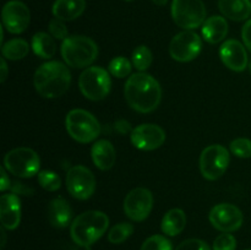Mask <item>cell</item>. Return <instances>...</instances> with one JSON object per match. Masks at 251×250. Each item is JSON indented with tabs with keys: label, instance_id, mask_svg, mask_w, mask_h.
I'll return each instance as SVG.
<instances>
[{
	"label": "cell",
	"instance_id": "cell-12",
	"mask_svg": "<svg viewBox=\"0 0 251 250\" xmlns=\"http://www.w3.org/2000/svg\"><path fill=\"white\" fill-rule=\"evenodd\" d=\"M210 222L213 227L222 233H232L239 229L244 221V216L233 203H218L210 211Z\"/></svg>",
	"mask_w": 251,
	"mask_h": 250
},
{
	"label": "cell",
	"instance_id": "cell-21",
	"mask_svg": "<svg viewBox=\"0 0 251 250\" xmlns=\"http://www.w3.org/2000/svg\"><path fill=\"white\" fill-rule=\"evenodd\" d=\"M86 9V0H55L51 7L54 17L63 21H73L80 17Z\"/></svg>",
	"mask_w": 251,
	"mask_h": 250
},
{
	"label": "cell",
	"instance_id": "cell-41",
	"mask_svg": "<svg viewBox=\"0 0 251 250\" xmlns=\"http://www.w3.org/2000/svg\"><path fill=\"white\" fill-rule=\"evenodd\" d=\"M152 1L156 5H158V6H164L168 2V0H152Z\"/></svg>",
	"mask_w": 251,
	"mask_h": 250
},
{
	"label": "cell",
	"instance_id": "cell-5",
	"mask_svg": "<svg viewBox=\"0 0 251 250\" xmlns=\"http://www.w3.org/2000/svg\"><path fill=\"white\" fill-rule=\"evenodd\" d=\"M68 134L81 144L92 142L100 136V125L92 113L85 109H73L65 118Z\"/></svg>",
	"mask_w": 251,
	"mask_h": 250
},
{
	"label": "cell",
	"instance_id": "cell-33",
	"mask_svg": "<svg viewBox=\"0 0 251 250\" xmlns=\"http://www.w3.org/2000/svg\"><path fill=\"white\" fill-rule=\"evenodd\" d=\"M237 239L230 233H222L213 242L212 250H235Z\"/></svg>",
	"mask_w": 251,
	"mask_h": 250
},
{
	"label": "cell",
	"instance_id": "cell-34",
	"mask_svg": "<svg viewBox=\"0 0 251 250\" xmlns=\"http://www.w3.org/2000/svg\"><path fill=\"white\" fill-rule=\"evenodd\" d=\"M176 250H211V248L203 240L198 239V238H190V239H186L180 243Z\"/></svg>",
	"mask_w": 251,
	"mask_h": 250
},
{
	"label": "cell",
	"instance_id": "cell-43",
	"mask_svg": "<svg viewBox=\"0 0 251 250\" xmlns=\"http://www.w3.org/2000/svg\"><path fill=\"white\" fill-rule=\"evenodd\" d=\"M125 1H132V0H125Z\"/></svg>",
	"mask_w": 251,
	"mask_h": 250
},
{
	"label": "cell",
	"instance_id": "cell-19",
	"mask_svg": "<svg viewBox=\"0 0 251 250\" xmlns=\"http://www.w3.org/2000/svg\"><path fill=\"white\" fill-rule=\"evenodd\" d=\"M91 157H92L93 163L98 169L108 171L114 166L115 159H117V152H115L114 146L110 141L98 140L92 145Z\"/></svg>",
	"mask_w": 251,
	"mask_h": 250
},
{
	"label": "cell",
	"instance_id": "cell-38",
	"mask_svg": "<svg viewBox=\"0 0 251 250\" xmlns=\"http://www.w3.org/2000/svg\"><path fill=\"white\" fill-rule=\"evenodd\" d=\"M115 130H117V131L122 135L127 134V132H130V134H131V131H132L131 126H130V123H127L126 120H123V119L118 120L117 124H115Z\"/></svg>",
	"mask_w": 251,
	"mask_h": 250
},
{
	"label": "cell",
	"instance_id": "cell-17",
	"mask_svg": "<svg viewBox=\"0 0 251 250\" xmlns=\"http://www.w3.org/2000/svg\"><path fill=\"white\" fill-rule=\"evenodd\" d=\"M0 222L5 229L14 230L21 222V202L16 194H4L0 198Z\"/></svg>",
	"mask_w": 251,
	"mask_h": 250
},
{
	"label": "cell",
	"instance_id": "cell-7",
	"mask_svg": "<svg viewBox=\"0 0 251 250\" xmlns=\"http://www.w3.org/2000/svg\"><path fill=\"white\" fill-rule=\"evenodd\" d=\"M110 76L105 69L100 66H90L78 77V88L85 98L90 100H104L110 92Z\"/></svg>",
	"mask_w": 251,
	"mask_h": 250
},
{
	"label": "cell",
	"instance_id": "cell-30",
	"mask_svg": "<svg viewBox=\"0 0 251 250\" xmlns=\"http://www.w3.org/2000/svg\"><path fill=\"white\" fill-rule=\"evenodd\" d=\"M140 250H173V245L164 235L154 234L142 243Z\"/></svg>",
	"mask_w": 251,
	"mask_h": 250
},
{
	"label": "cell",
	"instance_id": "cell-2",
	"mask_svg": "<svg viewBox=\"0 0 251 250\" xmlns=\"http://www.w3.org/2000/svg\"><path fill=\"white\" fill-rule=\"evenodd\" d=\"M71 74L68 65L60 61H48L39 66L33 76L37 92L44 98H58L69 90Z\"/></svg>",
	"mask_w": 251,
	"mask_h": 250
},
{
	"label": "cell",
	"instance_id": "cell-40",
	"mask_svg": "<svg viewBox=\"0 0 251 250\" xmlns=\"http://www.w3.org/2000/svg\"><path fill=\"white\" fill-rule=\"evenodd\" d=\"M0 234H1V249L5 247V242H6V235H5V228L1 227V229H0Z\"/></svg>",
	"mask_w": 251,
	"mask_h": 250
},
{
	"label": "cell",
	"instance_id": "cell-9",
	"mask_svg": "<svg viewBox=\"0 0 251 250\" xmlns=\"http://www.w3.org/2000/svg\"><path fill=\"white\" fill-rule=\"evenodd\" d=\"M229 152L222 145H210L200 156V172L207 180H217L229 166Z\"/></svg>",
	"mask_w": 251,
	"mask_h": 250
},
{
	"label": "cell",
	"instance_id": "cell-26",
	"mask_svg": "<svg viewBox=\"0 0 251 250\" xmlns=\"http://www.w3.org/2000/svg\"><path fill=\"white\" fill-rule=\"evenodd\" d=\"M152 60H153V55H152V51L149 47L146 46H139L134 49L131 55V61L132 65L142 71L147 70V69L151 66Z\"/></svg>",
	"mask_w": 251,
	"mask_h": 250
},
{
	"label": "cell",
	"instance_id": "cell-37",
	"mask_svg": "<svg viewBox=\"0 0 251 250\" xmlns=\"http://www.w3.org/2000/svg\"><path fill=\"white\" fill-rule=\"evenodd\" d=\"M7 173H9V172L5 169L4 166H2L1 168H0V175H1V180H0V190L1 191H6L7 189L11 188V180H10Z\"/></svg>",
	"mask_w": 251,
	"mask_h": 250
},
{
	"label": "cell",
	"instance_id": "cell-11",
	"mask_svg": "<svg viewBox=\"0 0 251 250\" xmlns=\"http://www.w3.org/2000/svg\"><path fill=\"white\" fill-rule=\"evenodd\" d=\"M66 188L73 198L87 200L96 191V178L85 166H74L66 173Z\"/></svg>",
	"mask_w": 251,
	"mask_h": 250
},
{
	"label": "cell",
	"instance_id": "cell-1",
	"mask_svg": "<svg viewBox=\"0 0 251 250\" xmlns=\"http://www.w3.org/2000/svg\"><path fill=\"white\" fill-rule=\"evenodd\" d=\"M125 100L127 104L139 113H152L158 108L162 100V88L153 76L136 73L125 82Z\"/></svg>",
	"mask_w": 251,
	"mask_h": 250
},
{
	"label": "cell",
	"instance_id": "cell-28",
	"mask_svg": "<svg viewBox=\"0 0 251 250\" xmlns=\"http://www.w3.org/2000/svg\"><path fill=\"white\" fill-rule=\"evenodd\" d=\"M38 183L44 190L56 191L61 186V179L55 172L53 171H41L38 174Z\"/></svg>",
	"mask_w": 251,
	"mask_h": 250
},
{
	"label": "cell",
	"instance_id": "cell-18",
	"mask_svg": "<svg viewBox=\"0 0 251 250\" xmlns=\"http://www.w3.org/2000/svg\"><path fill=\"white\" fill-rule=\"evenodd\" d=\"M48 220L54 228H66L73 223V210L64 198L53 199L48 206Z\"/></svg>",
	"mask_w": 251,
	"mask_h": 250
},
{
	"label": "cell",
	"instance_id": "cell-39",
	"mask_svg": "<svg viewBox=\"0 0 251 250\" xmlns=\"http://www.w3.org/2000/svg\"><path fill=\"white\" fill-rule=\"evenodd\" d=\"M9 75V68H7V64L5 58L2 56L1 61H0V82H5Z\"/></svg>",
	"mask_w": 251,
	"mask_h": 250
},
{
	"label": "cell",
	"instance_id": "cell-31",
	"mask_svg": "<svg viewBox=\"0 0 251 250\" xmlns=\"http://www.w3.org/2000/svg\"><path fill=\"white\" fill-rule=\"evenodd\" d=\"M230 151L239 158H250L251 157V140L239 137L230 142Z\"/></svg>",
	"mask_w": 251,
	"mask_h": 250
},
{
	"label": "cell",
	"instance_id": "cell-32",
	"mask_svg": "<svg viewBox=\"0 0 251 250\" xmlns=\"http://www.w3.org/2000/svg\"><path fill=\"white\" fill-rule=\"evenodd\" d=\"M48 29L49 34L55 39H63L64 41V39H66L69 37L68 27H66L65 21L56 19V17H54V19H51L49 21Z\"/></svg>",
	"mask_w": 251,
	"mask_h": 250
},
{
	"label": "cell",
	"instance_id": "cell-15",
	"mask_svg": "<svg viewBox=\"0 0 251 250\" xmlns=\"http://www.w3.org/2000/svg\"><path fill=\"white\" fill-rule=\"evenodd\" d=\"M131 144L141 151H153L166 141V132L157 124H141L130 134Z\"/></svg>",
	"mask_w": 251,
	"mask_h": 250
},
{
	"label": "cell",
	"instance_id": "cell-29",
	"mask_svg": "<svg viewBox=\"0 0 251 250\" xmlns=\"http://www.w3.org/2000/svg\"><path fill=\"white\" fill-rule=\"evenodd\" d=\"M108 70L115 77L124 78L131 73V63L124 56H117L110 60Z\"/></svg>",
	"mask_w": 251,
	"mask_h": 250
},
{
	"label": "cell",
	"instance_id": "cell-14",
	"mask_svg": "<svg viewBox=\"0 0 251 250\" xmlns=\"http://www.w3.org/2000/svg\"><path fill=\"white\" fill-rule=\"evenodd\" d=\"M2 26L12 34H20L25 32L31 22V12L20 0H11L4 5L1 11Z\"/></svg>",
	"mask_w": 251,
	"mask_h": 250
},
{
	"label": "cell",
	"instance_id": "cell-42",
	"mask_svg": "<svg viewBox=\"0 0 251 250\" xmlns=\"http://www.w3.org/2000/svg\"><path fill=\"white\" fill-rule=\"evenodd\" d=\"M248 68H249V70H250V74H251V59H250V61H249V65H248Z\"/></svg>",
	"mask_w": 251,
	"mask_h": 250
},
{
	"label": "cell",
	"instance_id": "cell-36",
	"mask_svg": "<svg viewBox=\"0 0 251 250\" xmlns=\"http://www.w3.org/2000/svg\"><path fill=\"white\" fill-rule=\"evenodd\" d=\"M15 185H11V188H10V190L12 191L14 194H20V195H32V193H33V189L28 188V186L24 185L22 183H14Z\"/></svg>",
	"mask_w": 251,
	"mask_h": 250
},
{
	"label": "cell",
	"instance_id": "cell-10",
	"mask_svg": "<svg viewBox=\"0 0 251 250\" xmlns=\"http://www.w3.org/2000/svg\"><path fill=\"white\" fill-rule=\"evenodd\" d=\"M201 48L202 41L200 36L193 29H185L173 37L169 43V54L179 63H188L198 58Z\"/></svg>",
	"mask_w": 251,
	"mask_h": 250
},
{
	"label": "cell",
	"instance_id": "cell-13",
	"mask_svg": "<svg viewBox=\"0 0 251 250\" xmlns=\"http://www.w3.org/2000/svg\"><path fill=\"white\" fill-rule=\"evenodd\" d=\"M153 207V195L146 188L132 189L124 200V212L135 222H142L151 213Z\"/></svg>",
	"mask_w": 251,
	"mask_h": 250
},
{
	"label": "cell",
	"instance_id": "cell-4",
	"mask_svg": "<svg viewBox=\"0 0 251 250\" xmlns=\"http://www.w3.org/2000/svg\"><path fill=\"white\" fill-rule=\"evenodd\" d=\"M61 56L68 66L82 69L90 66L98 56V46L87 36H69L61 44Z\"/></svg>",
	"mask_w": 251,
	"mask_h": 250
},
{
	"label": "cell",
	"instance_id": "cell-8",
	"mask_svg": "<svg viewBox=\"0 0 251 250\" xmlns=\"http://www.w3.org/2000/svg\"><path fill=\"white\" fill-rule=\"evenodd\" d=\"M172 19L183 29H194L206 21V6L202 0H173Z\"/></svg>",
	"mask_w": 251,
	"mask_h": 250
},
{
	"label": "cell",
	"instance_id": "cell-23",
	"mask_svg": "<svg viewBox=\"0 0 251 250\" xmlns=\"http://www.w3.org/2000/svg\"><path fill=\"white\" fill-rule=\"evenodd\" d=\"M186 225V215L181 208H172L162 218L161 229L169 237L180 234Z\"/></svg>",
	"mask_w": 251,
	"mask_h": 250
},
{
	"label": "cell",
	"instance_id": "cell-27",
	"mask_svg": "<svg viewBox=\"0 0 251 250\" xmlns=\"http://www.w3.org/2000/svg\"><path fill=\"white\" fill-rule=\"evenodd\" d=\"M132 233H134V225L131 223L122 222L110 228V230L108 232V240L112 244H122Z\"/></svg>",
	"mask_w": 251,
	"mask_h": 250
},
{
	"label": "cell",
	"instance_id": "cell-3",
	"mask_svg": "<svg viewBox=\"0 0 251 250\" xmlns=\"http://www.w3.org/2000/svg\"><path fill=\"white\" fill-rule=\"evenodd\" d=\"M109 225V218L102 211H86L78 215L70 225V235L74 243L90 248L103 237Z\"/></svg>",
	"mask_w": 251,
	"mask_h": 250
},
{
	"label": "cell",
	"instance_id": "cell-22",
	"mask_svg": "<svg viewBox=\"0 0 251 250\" xmlns=\"http://www.w3.org/2000/svg\"><path fill=\"white\" fill-rule=\"evenodd\" d=\"M228 33V22L223 16H211L202 25V37L207 43L217 44Z\"/></svg>",
	"mask_w": 251,
	"mask_h": 250
},
{
	"label": "cell",
	"instance_id": "cell-44",
	"mask_svg": "<svg viewBox=\"0 0 251 250\" xmlns=\"http://www.w3.org/2000/svg\"><path fill=\"white\" fill-rule=\"evenodd\" d=\"M248 250H251V249H248Z\"/></svg>",
	"mask_w": 251,
	"mask_h": 250
},
{
	"label": "cell",
	"instance_id": "cell-24",
	"mask_svg": "<svg viewBox=\"0 0 251 250\" xmlns=\"http://www.w3.org/2000/svg\"><path fill=\"white\" fill-rule=\"evenodd\" d=\"M33 53L42 59H50L55 55L56 44L54 38L46 32H37L31 41Z\"/></svg>",
	"mask_w": 251,
	"mask_h": 250
},
{
	"label": "cell",
	"instance_id": "cell-25",
	"mask_svg": "<svg viewBox=\"0 0 251 250\" xmlns=\"http://www.w3.org/2000/svg\"><path fill=\"white\" fill-rule=\"evenodd\" d=\"M28 51V43L22 38L10 39L1 47L2 56L5 59H9V60H21L25 56H27Z\"/></svg>",
	"mask_w": 251,
	"mask_h": 250
},
{
	"label": "cell",
	"instance_id": "cell-6",
	"mask_svg": "<svg viewBox=\"0 0 251 250\" xmlns=\"http://www.w3.org/2000/svg\"><path fill=\"white\" fill-rule=\"evenodd\" d=\"M4 167L9 173L20 178H31L39 173L41 158L29 147H16L4 157Z\"/></svg>",
	"mask_w": 251,
	"mask_h": 250
},
{
	"label": "cell",
	"instance_id": "cell-16",
	"mask_svg": "<svg viewBox=\"0 0 251 250\" xmlns=\"http://www.w3.org/2000/svg\"><path fill=\"white\" fill-rule=\"evenodd\" d=\"M222 63L233 71H244L249 65V56L243 43L237 39H227L220 48Z\"/></svg>",
	"mask_w": 251,
	"mask_h": 250
},
{
	"label": "cell",
	"instance_id": "cell-20",
	"mask_svg": "<svg viewBox=\"0 0 251 250\" xmlns=\"http://www.w3.org/2000/svg\"><path fill=\"white\" fill-rule=\"evenodd\" d=\"M221 14L233 21H245L251 15L250 0H218Z\"/></svg>",
	"mask_w": 251,
	"mask_h": 250
},
{
	"label": "cell",
	"instance_id": "cell-35",
	"mask_svg": "<svg viewBox=\"0 0 251 250\" xmlns=\"http://www.w3.org/2000/svg\"><path fill=\"white\" fill-rule=\"evenodd\" d=\"M242 38L244 42V46L251 51V19L245 22L242 29Z\"/></svg>",
	"mask_w": 251,
	"mask_h": 250
}]
</instances>
